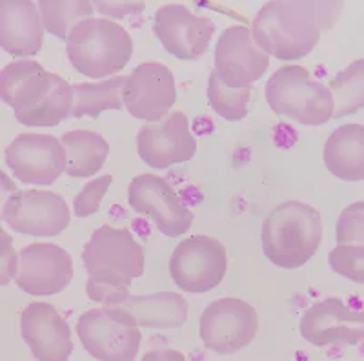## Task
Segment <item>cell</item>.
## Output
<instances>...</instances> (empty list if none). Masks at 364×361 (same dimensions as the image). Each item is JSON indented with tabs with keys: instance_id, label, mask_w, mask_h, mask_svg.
<instances>
[{
	"instance_id": "cell-1",
	"label": "cell",
	"mask_w": 364,
	"mask_h": 361,
	"mask_svg": "<svg viewBox=\"0 0 364 361\" xmlns=\"http://www.w3.org/2000/svg\"><path fill=\"white\" fill-rule=\"evenodd\" d=\"M343 8L341 2H268L253 21L252 38L268 57L299 61L314 51L321 29L336 24Z\"/></svg>"
},
{
	"instance_id": "cell-2",
	"label": "cell",
	"mask_w": 364,
	"mask_h": 361,
	"mask_svg": "<svg viewBox=\"0 0 364 361\" xmlns=\"http://www.w3.org/2000/svg\"><path fill=\"white\" fill-rule=\"evenodd\" d=\"M0 100L15 110L21 125L48 128L71 115L73 84L37 61L21 58L0 70Z\"/></svg>"
},
{
	"instance_id": "cell-3",
	"label": "cell",
	"mask_w": 364,
	"mask_h": 361,
	"mask_svg": "<svg viewBox=\"0 0 364 361\" xmlns=\"http://www.w3.org/2000/svg\"><path fill=\"white\" fill-rule=\"evenodd\" d=\"M84 268L87 272L86 294L91 301L104 299L117 291L132 287L144 274V248L136 243L128 229L102 224L93 230L82 250Z\"/></svg>"
},
{
	"instance_id": "cell-4",
	"label": "cell",
	"mask_w": 364,
	"mask_h": 361,
	"mask_svg": "<svg viewBox=\"0 0 364 361\" xmlns=\"http://www.w3.org/2000/svg\"><path fill=\"white\" fill-rule=\"evenodd\" d=\"M321 214L302 201L277 204L262 223V252L279 268L294 270L306 265L321 246Z\"/></svg>"
},
{
	"instance_id": "cell-5",
	"label": "cell",
	"mask_w": 364,
	"mask_h": 361,
	"mask_svg": "<svg viewBox=\"0 0 364 361\" xmlns=\"http://www.w3.org/2000/svg\"><path fill=\"white\" fill-rule=\"evenodd\" d=\"M71 66L90 79H106L132 61L133 41L124 26L109 19H86L66 38Z\"/></svg>"
},
{
	"instance_id": "cell-6",
	"label": "cell",
	"mask_w": 364,
	"mask_h": 361,
	"mask_svg": "<svg viewBox=\"0 0 364 361\" xmlns=\"http://www.w3.org/2000/svg\"><path fill=\"white\" fill-rule=\"evenodd\" d=\"M264 95L275 115L304 126L326 125L336 112L330 88L295 64L279 68L269 77Z\"/></svg>"
},
{
	"instance_id": "cell-7",
	"label": "cell",
	"mask_w": 364,
	"mask_h": 361,
	"mask_svg": "<svg viewBox=\"0 0 364 361\" xmlns=\"http://www.w3.org/2000/svg\"><path fill=\"white\" fill-rule=\"evenodd\" d=\"M77 334L86 352L99 361H135L142 341L132 315L112 307L84 312Z\"/></svg>"
},
{
	"instance_id": "cell-8",
	"label": "cell",
	"mask_w": 364,
	"mask_h": 361,
	"mask_svg": "<svg viewBox=\"0 0 364 361\" xmlns=\"http://www.w3.org/2000/svg\"><path fill=\"white\" fill-rule=\"evenodd\" d=\"M259 330V314L245 299L223 298L200 314L199 334L204 347L220 356L246 349Z\"/></svg>"
},
{
	"instance_id": "cell-9",
	"label": "cell",
	"mask_w": 364,
	"mask_h": 361,
	"mask_svg": "<svg viewBox=\"0 0 364 361\" xmlns=\"http://www.w3.org/2000/svg\"><path fill=\"white\" fill-rule=\"evenodd\" d=\"M228 272V253L223 243L208 236H191L175 246L170 276L181 291L206 294L220 285Z\"/></svg>"
},
{
	"instance_id": "cell-10",
	"label": "cell",
	"mask_w": 364,
	"mask_h": 361,
	"mask_svg": "<svg viewBox=\"0 0 364 361\" xmlns=\"http://www.w3.org/2000/svg\"><path fill=\"white\" fill-rule=\"evenodd\" d=\"M128 204L146 216L166 237H181L193 224V212L177 197L166 179L154 174L136 175L128 187Z\"/></svg>"
},
{
	"instance_id": "cell-11",
	"label": "cell",
	"mask_w": 364,
	"mask_h": 361,
	"mask_svg": "<svg viewBox=\"0 0 364 361\" xmlns=\"http://www.w3.org/2000/svg\"><path fill=\"white\" fill-rule=\"evenodd\" d=\"M6 164L24 184L48 187L66 172V150L48 133H21L6 148Z\"/></svg>"
},
{
	"instance_id": "cell-12",
	"label": "cell",
	"mask_w": 364,
	"mask_h": 361,
	"mask_svg": "<svg viewBox=\"0 0 364 361\" xmlns=\"http://www.w3.org/2000/svg\"><path fill=\"white\" fill-rule=\"evenodd\" d=\"M177 100L175 77L161 63H142L126 77L122 104L135 119L161 122Z\"/></svg>"
},
{
	"instance_id": "cell-13",
	"label": "cell",
	"mask_w": 364,
	"mask_h": 361,
	"mask_svg": "<svg viewBox=\"0 0 364 361\" xmlns=\"http://www.w3.org/2000/svg\"><path fill=\"white\" fill-rule=\"evenodd\" d=\"M4 221L13 232L51 237L70 226L71 214L63 195L50 190L15 192L4 208Z\"/></svg>"
},
{
	"instance_id": "cell-14",
	"label": "cell",
	"mask_w": 364,
	"mask_h": 361,
	"mask_svg": "<svg viewBox=\"0 0 364 361\" xmlns=\"http://www.w3.org/2000/svg\"><path fill=\"white\" fill-rule=\"evenodd\" d=\"M136 154L155 170L191 161L197 154V141L186 113L173 112L161 122H146L136 133Z\"/></svg>"
},
{
	"instance_id": "cell-15",
	"label": "cell",
	"mask_w": 364,
	"mask_h": 361,
	"mask_svg": "<svg viewBox=\"0 0 364 361\" xmlns=\"http://www.w3.org/2000/svg\"><path fill=\"white\" fill-rule=\"evenodd\" d=\"M73 279L70 252L53 243H31L18 252L15 276L18 288L29 295H53L66 291Z\"/></svg>"
},
{
	"instance_id": "cell-16",
	"label": "cell",
	"mask_w": 364,
	"mask_h": 361,
	"mask_svg": "<svg viewBox=\"0 0 364 361\" xmlns=\"http://www.w3.org/2000/svg\"><path fill=\"white\" fill-rule=\"evenodd\" d=\"M154 33L175 58L197 61L206 53L215 24L208 17H197L186 6L164 4L155 11Z\"/></svg>"
},
{
	"instance_id": "cell-17",
	"label": "cell",
	"mask_w": 364,
	"mask_h": 361,
	"mask_svg": "<svg viewBox=\"0 0 364 361\" xmlns=\"http://www.w3.org/2000/svg\"><path fill=\"white\" fill-rule=\"evenodd\" d=\"M269 68V57L257 46L252 29L230 26L220 33L215 46V73L226 86L248 88L262 79Z\"/></svg>"
},
{
	"instance_id": "cell-18",
	"label": "cell",
	"mask_w": 364,
	"mask_h": 361,
	"mask_svg": "<svg viewBox=\"0 0 364 361\" xmlns=\"http://www.w3.org/2000/svg\"><path fill=\"white\" fill-rule=\"evenodd\" d=\"M299 330L315 347L359 345L364 341V310H353L339 298L323 299L302 314Z\"/></svg>"
},
{
	"instance_id": "cell-19",
	"label": "cell",
	"mask_w": 364,
	"mask_h": 361,
	"mask_svg": "<svg viewBox=\"0 0 364 361\" xmlns=\"http://www.w3.org/2000/svg\"><path fill=\"white\" fill-rule=\"evenodd\" d=\"M22 340L37 361H70L71 328L50 303H29L21 314Z\"/></svg>"
},
{
	"instance_id": "cell-20",
	"label": "cell",
	"mask_w": 364,
	"mask_h": 361,
	"mask_svg": "<svg viewBox=\"0 0 364 361\" xmlns=\"http://www.w3.org/2000/svg\"><path fill=\"white\" fill-rule=\"evenodd\" d=\"M102 305L124 310L132 315L136 327L178 328L188 321V301L177 292L133 295L124 288L108 295Z\"/></svg>"
},
{
	"instance_id": "cell-21",
	"label": "cell",
	"mask_w": 364,
	"mask_h": 361,
	"mask_svg": "<svg viewBox=\"0 0 364 361\" xmlns=\"http://www.w3.org/2000/svg\"><path fill=\"white\" fill-rule=\"evenodd\" d=\"M44 42L38 6L31 0H0V48L11 57H33Z\"/></svg>"
},
{
	"instance_id": "cell-22",
	"label": "cell",
	"mask_w": 364,
	"mask_h": 361,
	"mask_svg": "<svg viewBox=\"0 0 364 361\" xmlns=\"http://www.w3.org/2000/svg\"><path fill=\"white\" fill-rule=\"evenodd\" d=\"M328 172L348 183L364 181V126L343 125L333 130L324 145Z\"/></svg>"
},
{
	"instance_id": "cell-23",
	"label": "cell",
	"mask_w": 364,
	"mask_h": 361,
	"mask_svg": "<svg viewBox=\"0 0 364 361\" xmlns=\"http://www.w3.org/2000/svg\"><path fill=\"white\" fill-rule=\"evenodd\" d=\"M66 150V174L71 177H91L99 174L109 155L108 141L90 130H73L60 137Z\"/></svg>"
},
{
	"instance_id": "cell-24",
	"label": "cell",
	"mask_w": 364,
	"mask_h": 361,
	"mask_svg": "<svg viewBox=\"0 0 364 361\" xmlns=\"http://www.w3.org/2000/svg\"><path fill=\"white\" fill-rule=\"evenodd\" d=\"M126 77L117 75L100 83H77L73 84V108L71 117H97L108 110H120L122 104V88Z\"/></svg>"
},
{
	"instance_id": "cell-25",
	"label": "cell",
	"mask_w": 364,
	"mask_h": 361,
	"mask_svg": "<svg viewBox=\"0 0 364 361\" xmlns=\"http://www.w3.org/2000/svg\"><path fill=\"white\" fill-rule=\"evenodd\" d=\"M330 92L336 103L333 119L353 115L364 108V58H359L331 79Z\"/></svg>"
},
{
	"instance_id": "cell-26",
	"label": "cell",
	"mask_w": 364,
	"mask_h": 361,
	"mask_svg": "<svg viewBox=\"0 0 364 361\" xmlns=\"http://www.w3.org/2000/svg\"><path fill=\"white\" fill-rule=\"evenodd\" d=\"M38 13H41L42 26L46 31H50L53 37L66 41L75 24L91 19L93 15V2L87 0H41L38 2Z\"/></svg>"
},
{
	"instance_id": "cell-27",
	"label": "cell",
	"mask_w": 364,
	"mask_h": 361,
	"mask_svg": "<svg viewBox=\"0 0 364 361\" xmlns=\"http://www.w3.org/2000/svg\"><path fill=\"white\" fill-rule=\"evenodd\" d=\"M252 86L230 88L219 79L215 71L208 77V103L211 110L226 120H242L248 115Z\"/></svg>"
},
{
	"instance_id": "cell-28",
	"label": "cell",
	"mask_w": 364,
	"mask_h": 361,
	"mask_svg": "<svg viewBox=\"0 0 364 361\" xmlns=\"http://www.w3.org/2000/svg\"><path fill=\"white\" fill-rule=\"evenodd\" d=\"M330 268L337 276L364 285V246L363 245H337L328 256Z\"/></svg>"
},
{
	"instance_id": "cell-29",
	"label": "cell",
	"mask_w": 364,
	"mask_h": 361,
	"mask_svg": "<svg viewBox=\"0 0 364 361\" xmlns=\"http://www.w3.org/2000/svg\"><path fill=\"white\" fill-rule=\"evenodd\" d=\"M337 245L364 246V201L346 206L337 219Z\"/></svg>"
},
{
	"instance_id": "cell-30",
	"label": "cell",
	"mask_w": 364,
	"mask_h": 361,
	"mask_svg": "<svg viewBox=\"0 0 364 361\" xmlns=\"http://www.w3.org/2000/svg\"><path fill=\"white\" fill-rule=\"evenodd\" d=\"M112 183H113L112 174L100 175V177L90 181V183L79 192V194L75 195V201H73L75 216L80 217V219H86V217L99 212L100 203H102L104 195L108 194Z\"/></svg>"
},
{
	"instance_id": "cell-31",
	"label": "cell",
	"mask_w": 364,
	"mask_h": 361,
	"mask_svg": "<svg viewBox=\"0 0 364 361\" xmlns=\"http://www.w3.org/2000/svg\"><path fill=\"white\" fill-rule=\"evenodd\" d=\"M18 270V256L13 246V237L0 226V287L9 285Z\"/></svg>"
},
{
	"instance_id": "cell-32",
	"label": "cell",
	"mask_w": 364,
	"mask_h": 361,
	"mask_svg": "<svg viewBox=\"0 0 364 361\" xmlns=\"http://www.w3.org/2000/svg\"><path fill=\"white\" fill-rule=\"evenodd\" d=\"M93 8L99 9L112 21V19H122L124 15H136L146 8V4L144 2H95Z\"/></svg>"
},
{
	"instance_id": "cell-33",
	"label": "cell",
	"mask_w": 364,
	"mask_h": 361,
	"mask_svg": "<svg viewBox=\"0 0 364 361\" xmlns=\"http://www.w3.org/2000/svg\"><path fill=\"white\" fill-rule=\"evenodd\" d=\"M15 192H18L15 181L6 172L0 170V219H4V208Z\"/></svg>"
},
{
	"instance_id": "cell-34",
	"label": "cell",
	"mask_w": 364,
	"mask_h": 361,
	"mask_svg": "<svg viewBox=\"0 0 364 361\" xmlns=\"http://www.w3.org/2000/svg\"><path fill=\"white\" fill-rule=\"evenodd\" d=\"M141 361H186V356L173 349H159L144 354Z\"/></svg>"
}]
</instances>
